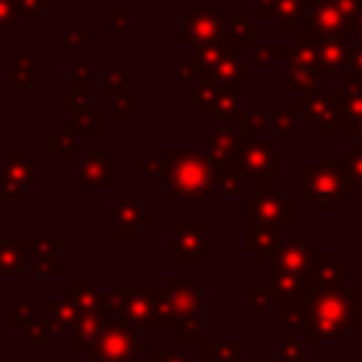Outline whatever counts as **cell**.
Instances as JSON below:
<instances>
[{
  "label": "cell",
  "instance_id": "6da1fadb",
  "mask_svg": "<svg viewBox=\"0 0 362 362\" xmlns=\"http://www.w3.org/2000/svg\"><path fill=\"white\" fill-rule=\"evenodd\" d=\"M139 328L130 322L107 320L99 322L85 356L90 362H139Z\"/></svg>",
  "mask_w": 362,
  "mask_h": 362
},
{
  "label": "cell",
  "instance_id": "7a4b0ae2",
  "mask_svg": "<svg viewBox=\"0 0 362 362\" xmlns=\"http://www.w3.org/2000/svg\"><path fill=\"white\" fill-rule=\"evenodd\" d=\"M153 311H156V300H150V294H124V314L130 317V322L136 325H153Z\"/></svg>",
  "mask_w": 362,
  "mask_h": 362
},
{
  "label": "cell",
  "instance_id": "3957f363",
  "mask_svg": "<svg viewBox=\"0 0 362 362\" xmlns=\"http://www.w3.org/2000/svg\"><path fill=\"white\" fill-rule=\"evenodd\" d=\"M175 322V305L170 303L167 294H158L156 297V311H153V325L156 328H170Z\"/></svg>",
  "mask_w": 362,
  "mask_h": 362
},
{
  "label": "cell",
  "instance_id": "277c9868",
  "mask_svg": "<svg viewBox=\"0 0 362 362\" xmlns=\"http://www.w3.org/2000/svg\"><path fill=\"white\" fill-rule=\"evenodd\" d=\"M25 337L40 342V339H59V328L54 325V320H34L28 328H25Z\"/></svg>",
  "mask_w": 362,
  "mask_h": 362
},
{
  "label": "cell",
  "instance_id": "5b68a950",
  "mask_svg": "<svg viewBox=\"0 0 362 362\" xmlns=\"http://www.w3.org/2000/svg\"><path fill=\"white\" fill-rule=\"evenodd\" d=\"M170 288H173V305H175V314H184V317L192 314V311H195V303H198L195 294H192L189 288H184V286H181V288H178V286H170Z\"/></svg>",
  "mask_w": 362,
  "mask_h": 362
},
{
  "label": "cell",
  "instance_id": "8992f818",
  "mask_svg": "<svg viewBox=\"0 0 362 362\" xmlns=\"http://www.w3.org/2000/svg\"><path fill=\"white\" fill-rule=\"evenodd\" d=\"M31 322H34V305L31 303H17L14 305V314H11V325L20 328V331H25Z\"/></svg>",
  "mask_w": 362,
  "mask_h": 362
},
{
  "label": "cell",
  "instance_id": "52a82bcc",
  "mask_svg": "<svg viewBox=\"0 0 362 362\" xmlns=\"http://www.w3.org/2000/svg\"><path fill=\"white\" fill-rule=\"evenodd\" d=\"M178 331H181V337H184V339H201V334H204L198 320H184Z\"/></svg>",
  "mask_w": 362,
  "mask_h": 362
},
{
  "label": "cell",
  "instance_id": "ba28073f",
  "mask_svg": "<svg viewBox=\"0 0 362 362\" xmlns=\"http://www.w3.org/2000/svg\"><path fill=\"white\" fill-rule=\"evenodd\" d=\"M153 362H187V359H181V356H161V354H156V356H153Z\"/></svg>",
  "mask_w": 362,
  "mask_h": 362
}]
</instances>
